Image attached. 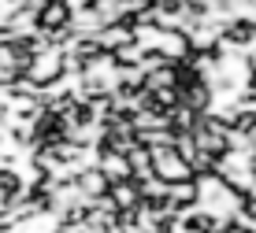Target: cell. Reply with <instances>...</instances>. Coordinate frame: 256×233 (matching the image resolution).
Instances as JSON below:
<instances>
[{"instance_id": "obj_2", "label": "cell", "mask_w": 256, "mask_h": 233, "mask_svg": "<svg viewBox=\"0 0 256 233\" xmlns=\"http://www.w3.org/2000/svg\"><path fill=\"white\" fill-rule=\"evenodd\" d=\"M74 182H78V189L90 196V200H100V196H108V193H112V178L104 174L100 167H86L82 174L74 178Z\"/></svg>"}, {"instance_id": "obj_1", "label": "cell", "mask_w": 256, "mask_h": 233, "mask_svg": "<svg viewBox=\"0 0 256 233\" xmlns=\"http://www.w3.org/2000/svg\"><path fill=\"white\" fill-rule=\"evenodd\" d=\"M60 78H67V56H64L60 44H48L45 52L34 56L30 70H26V82H34L38 89H48V85H56Z\"/></svg>"}, {"instance_id": "obj_3", "label": "cell", "mask_w": 256, "mask_h": 233, "mask_svg": "<svg viewBox=\"0 0 256 233\" xmlns=\"http://www.w3.org/2000/svg\"><path fill=\"white\" fill-rule=\"evenodd\" d=\"M100 48L104 52H119L122 44H134L138 37H134V22H116V26H104V33L100 37Z\"/></svg>"}, {"instance_id": "obj_7", "label": "cell", "mask_w": 256, "mask_h": 233, "mask_svg": "<svg viewBox=\"0 0 256 233\" xmlns=\"http://www.w3.org/2000/svg\"><path fill=\"white\" fill-rule=\"evenodd\" d=\"M249 67H252V96H256V56L249 59Z\"/></svg>"}, {"instance_id": "obj_6", "label": "cell", "mask_w": 256, "mask_h": 233, "mask_svg": "<svg viewBox=\"0 0 256 233\" xmlns=\"http://www.w3.org/2000/svg\"><path fill=\"white\" fill-rule=\"evenodd\" d=\"M245 211H249L252 219H256V196H245Z\"/></svg>"}, {"instance_id": "obj_5", "label": "cell", "mask_w": 256, "mask_h": 233, "mask_svg": "<svg viewBox=\"0 0 256 233\" xmlns=\"http://www.w3.org/2000/svg\"><path fill=\"white\" fill-rule=\"evenodd\" d=\"M12 204H15V196H12V189H4V185H0V219H4V215L12 211Z\"/></svg>"}, {"instance_id": "obj_4", "label": "cell", "mask_w": 256, "mask_h": 233, "mask_svg": "<svg viewBox=\"0 0 256 233\" xmlns=\"http://www.w3.org/2000/svg\"><path fill=\"white\" fill-rule=\"evenodd\" d=\"M108 196L116 200L119 211H134L138 204H141V182H138V178H130V182H116Z\"/></svg>"}]
</instances>
